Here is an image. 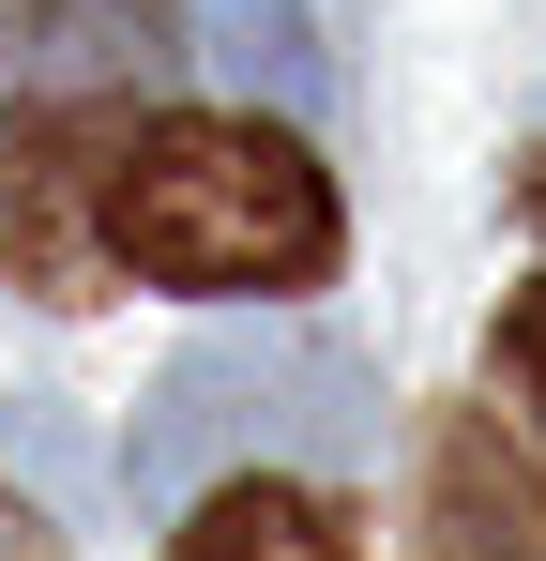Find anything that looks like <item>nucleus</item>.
Returning a JSON list of instances; mask_svg holds the SVG:
<instances>
[{"mask_svg": "<svg viewBox=\"0 0 546 561\" xmlns=\"http://www.w3.org/2000/svg\"><path fill=\"white\" fill-rule=\"evenodd\" d=\"M91 259L152 288H228V304H288L350 259V213H334V168L259 122V106H152L106 183H91Z\"/></svg>", "mask_w": 546, "mask_h": 561, "instance_id": "obj_1", "label": "nucleus"}, {"mask_svg": "<svg viewBox=\"0 0 546 561\" xmlns=\"http://www.w3.org/2000/svg\"><path fill=\"white\" fill-rule=\"evenodd\" d=\"M379 425V379L334 350V334H213L152 379L137 410V485H213L228 456H364Z\"/></svg>", "mask_w": 546, "mask_h": 561, "instance_id": "obj_2", "label": "nucleus"}, {"mask_svg": "<svg viewBox=\"0 0 546 561\" xmlns=\"http://www.w3.org/2000/svg\"><path fill=\"white\" fill-rule=\"evenodd\" d=\"M182 61H197L182 0H46V15L0 46V106H46V122H152Z\"/></svg>", "mask_w": 546, "mask_h": 561, "instance_id": "obj_3", "label": "nucleus"}, {"mask_svg": "<svg viewBox=\"0 0 546 561\" xmlns=\"http://www.w3.org/2000/svg\"><path fill=\"white\" fill-rule=\"evenodd\" d=\"M137 122H46V106H0V274L46 288V304H91V183Z\"/></svg>", "mask_w": 546, "mask_h": 561, "instance_id": "obj_4", "label": "nucleus"}, {"mask_svg": "<svg viewBox=\"0 0 546 561\" xmlns=\"http://www.w3.org/2000/svg\"><path fill=\"white\" fill-rule=\"evenodd\" d=\"M410 561H546V470L501 410H441L425 425V531Z\"/></svg>", "mask_w": 546, "mask_h": 561, "instance_id": "obj_5", "label": "nucleus"}, {"mask_svg": "<svg viewBox=\"0 0 546 561\" xmlns=\"http://www.w3.org/2000/svg\"><path fill=\"white\" fill-rule=\"evenodd\" d=\"M168 561H364V547H350V516H334L319 485L243 470V485H213V501L168 531Z\"/></svg>", "mask_w": 546, "mask_h": 561, "instance_id": "obj_6", "label": "nucleus"}, {"mask_svg": "<svg viewBox=\"0 0 546 561\" xmlns=\"http://www.w3.org/2000/svg\"><path fill=\"white\" fill-rule=\"evenodd\" d=\"M213 46H228L243 77H273L288 106H319V46H304V15H288V0H213Z\"/></svg>", "mask_w": 546, "mask_h": 561, "instance_id": "obj_7", "label": "nucleus"}, {"mask_svg": "<svg viewBox=\"0 0 546 561\" xmlns=\"http://www.w3.org/2000/svg\"><path fill=\"white\" fill-rule=\"evenodd\" d=\"M486 365H501V394L532 410V440H546V274L501 304V334H486Z\"/></svg>", "mask_w": 546, "mask_h": 561, "instance_id": "obj_8", "label": "nucleus"}, {"mask_svg": "<svg viewBox=\"0 0 546 561\" xmlns=\"http://www.w3.org/2000/svg\"><path fill=\"white\" fill-rule=\"evenodd\" d=\"M0 561H61V531H46V516H31L15 485H0Z\"/></svg>", "mask_w": 546, "mask_h": 561, "instance_id": "obj_9", "label": "nucleus"}]
</instances>
